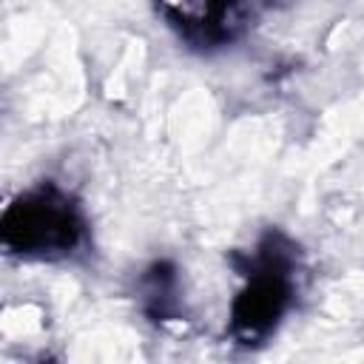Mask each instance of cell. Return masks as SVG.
Here are the masks:
<instances>
[{
	"label": "cell",
	"mask_w": 364,
	"mask_h": 364,
	"mask_svg": "<svg viewBox=\"0 0 364 364\" xmlns=\"http://www.w3.org/2000/svg\"><path fill=\"white\" fill-rule=\"evenodd\" d=\"M233 262L245 287L230 304V336L239 344H262L293 304L299 247L282 230H267L250 256H233Z\"/></svg>",
	"instance_id": "6da1fadb"
},
{
	"label": "cell",
	"mask_w": 364,
	"mask_h": 364,
	"mask_svg": "<svg viewBox=\"0 0 364 364\" xmlns=\"http://www.w3.org/2000/svg\"><path fill=\"white\" fill-rule=\"evenodd\" d=\"M0 242L23 259H68L85 245V213L57 182H40L6 205Z\"/></svg>",
	"instance_id": "7a4b0ae2"
},
{
	"label": "cell",
	"mask_w": 364,
	"mask_h": 364,
	"mask_svg": "<svg viewBox=\"0 0 364 364\" xmlns=\"http://www.w3.org/2000/svg\"><path fill=\"white\" fill-rule=\"evenodd\" d=\"M182 40L199 48L230 43L245 23V0H156Z\"/></svg>",
	"instance_id": "3957f363"
},
{
	"label": "cell",
	"mask_w": 364,
	"mask_h": 364,
	"mask_svg": "<svg viewBox=\"0 0 364 364\" xmlns=\"http://www.w3.org/2000/svg\"><path fill=\"white\" fill-rule=\"evenodd\" d=\"M142 293L145 307L159 321L171 318L176 313V270L168 262H156L142 276Z\"/></svg>",
	"instance_id": "277c9868"
}]
</instances>
